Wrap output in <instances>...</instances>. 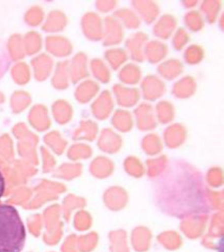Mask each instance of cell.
<instances>
[{
  "mask_svg": "<svg viewBox=\"0 0 224 252\" xmlns=\"http://www.w3.org/2000/svg\"><path fill=\"white\" fill-rule=\"evenodd\" d=\"M5 189V181L2 173L0 171V198L2 197Z\"/></svg>",
  "mask_w": 224,
  "mask_h": 252,
  "instance_id": "obj_2",
  "label": "cell"
},
{
  "mask_svg": "<svg viewBox=\"0 0 224 252\" xmlns=\"http://www.w3.org/2000/svg\"><path fill=\"white\" fill-rule=\"evenodd\" d=\"M26 237V230L17 209L11 205H0V252H21Z\"/></svg>",
  "mask_w": 224,
  "mask_h": 252,
  "instance_id": "obj_1",
  "label": "cell"
}]
</instances>
